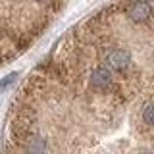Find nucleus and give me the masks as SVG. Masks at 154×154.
Wrapping results in <instances>:
<instances>
[{"label":"nucleus","instance_id":"obj_1","mask_svg":"<svg viewBox=\"0 0 154 154\" xmlns=\"http://www.w3.org/2000/svg\"><path fill=\"white\" fill-rule=\"evenodd\" d=\"M8 123L6 150L154 152V0H116L71 27Z\"/></svg>","mask_w":154,"mask_h":154},{"label":"nucleus","instance_id":"obj_3","mask_svg":"<svg viewBox=\"0 0 154 154\" xmlns=\"http://www.w3.org/2000/svg\"><path fill=\"white\" fill-rule=\"evenodd\" d=\"M16 77H17V73H12V75L4 77V79L0 81V93H2V91H6V87H10V85H12V81L16 79Z\"/></svg>","mask_w":154,"mask_h":154},{"label":"nucleus","instance_id":"obj_2","mask_svg":"<svg viewBox=\"0 0 154 154\" xmlns=\"http://www.w3.org/2000/svg\"><path fill=\"white\" fill-rule=\"evenodd\" d=\"M66 6L67 0H0V66L25 52Z\"/></svg>","mask_w":154,"mask_h":154}]
</instances>
